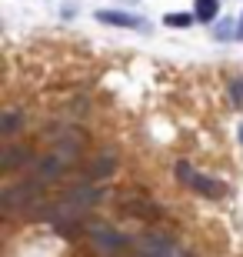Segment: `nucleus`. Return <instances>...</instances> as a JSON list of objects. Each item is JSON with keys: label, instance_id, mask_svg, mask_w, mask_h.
I'll use <instances>...</instances> for the list:
<instances>
[{"label": "nucleus", "instance_id": "f257e3e1", "mask_svg": "<svg viewBox=\"0 0 243 257\" xmlns=\"http://www.w3.org/2000/svg\"><path fill=\"white\" fill-rule=\"evenodd\" d=\"M177 181H180V184H187L190 191H196L200 197H210V200L226 197V184H223V181H216V177H206V174H196L187 161H180V164H177Z\"/></svg>", "mask_w": 243, "mask_h": 257}, {"label": "nucleus", "instance_id": "f03ea898", "mask_svg": "<svg viewBox=\"0 0 243 257\" xmlns=\"http://www.w3.org/2000/svg\"><path fill=\"white\" fill-rule=\"evenodd\" d=\"M133 247H137V254L140 257H187L183 254V247H177L170 237H163V234H140V237L133 240Z\"/></svg>", "mask_w": 243, "mask_h": 257}, {"label": "nucleus", "instance_id": "7ed1b4c3", "mask_svg": "<svg viewBox=\"0 0 243 257\" xmlns=\"http://www.w3.org/2000/svg\"><path fill=\"white\" fill-rule=\"evenodd\" d=\"M64 157H60V154H44V157H37V161H34V167H30V171H34V181L37 184H47V181H60V177H64Z\"/></svg>", "mask_w": 243, "mask_h": 257}, {"label": "nucleus", "instance_id": "20e7f679", "mask_svg": "<svg viewBox=\"0 0 243 257\" xmlns=\"http://www.w3.org/2000/svg\"><path fill=\"white\" fill-rule=\"evenodd\" d=\"M90 240H94V247L97 250H107V254H117V250L127 244V237H123L120 230H113V227H90Z\"/></svg>", "mask_w": 243, "mask_h": 257}, {"label": "nucleus", "instance_id": "39448f33", "mask_svg": "<svg viewBox=\"0 0 243 257\" xmlns=\"http://www.w3.org/2000/svg\"><path fill=\"white\" fill-rule=\"evenodd\" d=\"M80 151H84V137H80V131H74V127H60V131H57V154H60L64 161H74Z\"/></svg>", "mask_w": 243, "mask_h": 257}, {"label": "nucleus", "instance_id": "423d86ee", "mask_svg": "<svg viewBox=\"0 0 243 257\" xmlns=\"http://www.w3.org/2000/svg\"><path fill=\"white\" fill-rule=\"evenodd\" d=\"M97 20L110 24V27H123V30H147V20L133 17V14H120V10H97Z\"/></svg>", "mask_w": 243, "mask_h": 257}, {"label": "nucleus", "instance_id": "0eeeda50", "mask_svg": "<svg viewBox=\"0 0 243 257\" xmlns=\"http://www.w3.org/2000/svg\"><path fill=\"white\" fill-rule=\"evenodd\" d=\"M64 197H67V200H74L77 207L90 210V207H94V204H100V200L107 197V194H103L100 187H90V184H80V187H70V191H67Z\"/></svg>", "mask_w": 243, "mask_h": 257}, {"label": "nucleus", "instance_id": "6e6552de", "mask_svg": "<svg viewBox=\"0 0 243 257\" xmlns=\"http://www.w3.org/2000/svg\"><path fill=\"white\" fill-rule=\"evenodd\" d=\"M37 197V184H20V187H7L4 191V207L14 210L17 204H27V200Z\"/></svg>", "mask_w": 243, "mask_h": 257}, {"label": "nucleus", "instance_id": "1a4fd4ad", "mask_svg": "<svg viewBox=\"0 0 243 257\" xmlns=\"http://www.w3.org/2000/svg\"><path fill=\"white\" fill-rule=\"evenodd\" d=\"M113 171H117V154H113V151H103L100 157L90 164V171H87V174L97 181V177H110Z\"/></svg>", "mask_w": 243, "mask_h": 257}, {"label": "nucleus", "instance_id": "9d476101", "mask_svg": "<svg viewBox=\"0 0 243 257\" xmlns=\"http://www.w3.org/2000/svg\"><path fill=\"white\" fill-rule=\"evenodd\" d=\"M193 7H196V20L213 24V17L220 14V0H193Z\"/></svg>", "mask_w": 243, "mask_h": 257}, {"label": "nucleus", "instance_id": "9b49d317", "mask_svg": "<svg viewBox=\"0 0 243 257\" xmlns=\"http://www.w3.org/2000/svg\"><path fill=\"white\" fill-rule=\"evenodd\" d=\"M193 17H196V14H167V17H163V24H167V27H190V24H193Z\"/></svg>", "mask_w": 243, "mask_h": 257}, {"label": "nucleus", "instance_id": "f8f14e48", "mask_svg": "<svg viewBox=\"0 0 243 257\" xmlns=\"http://www.w3.org/2000/svg\"><path fill=\"white\" fill-rule=\"evenodd\" d=\"M230 97L233 104H243V80H230Z\"/></svg>", "mask_w": 243, "mask_h": 257}, {"label": "nucleus", "instance_id": "ddd939ff", "mask_svg": "<svg viewBox=\"0 0 243 257\" xmlns=\"http://www.w3.org/2000/svg\"><path fill=\"white\" fill-rule=\"evenodd\" d=\"M216 37H220V40H230V37H236V34H233V27H230V24H220V27H216Z\"/></svg>", "mask_w": 243, "mask_h": 257}, {"label": "nucleus", "instance_id": "4468645a", "mask_svg": "<svg viewBox=\"0 0 243 257\" xmlns=\"http://www.w3.org/2000/svg\"><path fill=\"white\" fill-rule=\"evenodd\" d=\"M236 37L243 40V17H240V24H236Z\"/></svg>", "mask_w": 243, "mask_h": 257}, {"label": "nucleus", "instance_id": "2eb2a0df", "mask_svg": "<svg viewBox=\"0 0 243 257\" xmlns=\"http://www.w3.org/2000/svg\"><path fill=\"white\" fill-rule=\"evenodd\" d=\"M240 141H243V124H240Z\"/></svg>", "mask_w": 243, "mask_h": 257}]
</instances>
